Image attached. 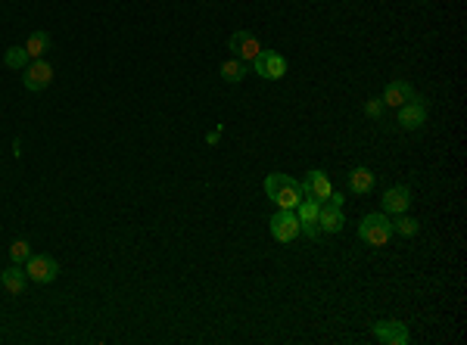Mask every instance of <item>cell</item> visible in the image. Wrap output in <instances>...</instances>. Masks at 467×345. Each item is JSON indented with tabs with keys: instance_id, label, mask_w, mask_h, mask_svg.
Masks as SVG:
<instances>
[{
	"instance_id": "cell-1",
	"label": "cell",
	"mask_w": 467,
	"mask_h": 345,
	"mask_svg": "<svg viewBox=\"0 0 467 345\" xmlns=\"http://www.w3.org/2000/svg\"><path fill=\"white\" fill-rule=\"evenodd\" d=\"M265 193L268 200L277 205V209H293L302 202V187L299 180L290 177V175H280V171H274V175L265 177Z\"/></svg>"
},
{
	"instance_id": "cell-2",
	"label": "cell",
	"mask_w": 467,
	"mask_h": 345,
	"mask_svg": "<svg viewBox=\"0 0 467 345\" xmlns=\"http://www.w3.org/2000/svg\"><path fill=\"white\" fill-rule=\"evenodd\" d=\"M389 237H393V224L384 212H374V215H364L361 224H359V240L368 246H386Z\"/></svg>"
},
{
	"instance_id": "cell-3",
	"label": "cell",
	"mask_w": 467,
	"mask_h": 345,
	"mask_svg": "<svg viewBox=\"0 0 467 345\" xmlns=\"http://www.w3.org/2000/svg\"><path fill=\"white\" fill-rule=\"evenodd\" d=\"M268 230H271V237L277 240V243H293L296 237L302 234V224H299V215H296L293 209H277L274 215H271V221H268Z\"/></svg>"
},
{
	"instance_id": "cell-4",
	"label": "cell",
	"mask_w": 467,
	"mask_h": 345,
	"mask_svg": "<svg viewBox=\"0 0 467 345\" xmlns=\"http://www.w3.org/2000/svg\"><path fill=\"white\" fill-rule=\"evenodd\" d=\"M252 68H256V75L259 78H265V81H280L287 75V59L274 53V50H262V53L252 59Z\"/></svg>"
},
{
	"instance_id": "cell-5",
	"label": "cell",
	"mask_w": 467,
	"mask_h": 345,
	"mask_svg": "<svg viewBox=\"0 0 467 345\" xmlns=\"http://www.w3.org/2000/svg\"><path fill=\"white\" fill-rule=\"evenodd\" d=\"M22 72H25L22 84H25V91H31V93H41L44 88H50V81H53V68H50V63H44V59H31Z\"/></svg>"
},
{
	"instance_id": "cell-6",
	"label": "cell",
	"mask_w": 467,
	"mask_h": 345,
	"mask_svg": "<svg viewBox=\"0 0 467 345\" xmlns=\"http://www.w3.org/2000/svg\"><path fill=\"white\" fill-rule=\"evenodd\" d=\"M25 274L35 283H53L59 277V264H56V258H50V255H29Z\"/></svg>"
},
{
	"instance_id": "cell-7",
	"label": "cell",
	"mask_w": 467,
	"mask_h": 345,
	"mask_svg": "<svg viewBox=\"0 0 467 345\" xmlns=\"http://www.w3.org/2000/svg\"><path fill=\"white\" fill-rule=\"evenodd\" d=\"M227 50H231L237 59H243V63H252V59L262 53V44H259L256 34H250V31H234L231 38H227Z\"/></svg>"
},
{
	"instance_id": "cell-8",
	"label": "cell",
	"mask_w": 467,
	"mask_h": 345,
	"mask_svg": "<svg viewBox=\"0 0 467 345\" xmlns=\"http://www.w3.org/2000/svg\"><path fill=\"white\" fill-rule=\"evenodd\" d=\"M399 125L405 128V131H418V128L427 125V103L411 97L405 106H399Z\"/></svg>"
},
{
	"instance_id": "cell-9",
	"label": "cell",
	"mask_w": 467,
	"mask_h": 345,
	"mask_svg": "<svg viewBox=\"0 0 467 345\" xmlns=\"http://www.w3.org/2000/svg\"><path fill=\"white\" fill-rule=\"evenodd\" d=\"M318 209H321V202L312 200V196H302V202L296 205V215H299V224H302V237H309V240L321 237V230H318Z\"/></svg>"
},
{
	"instance_id": "cell-10",
	"label": "cell",
	"mask_w": 467,
	"mask_h": 345,
	"mask_svg": "<svg viewBox=\"0 0 467 345\" xmlns=\"http://www.w3.org/2000/svg\"><path fill=\"white\" fill-rule=\"evenodd\" d=\"M299 187H302V196H312V200H318V202H327V196L334 193V184H330V177L321 168L309 171Z\"/></svg>"
},
{
	"instance_id": "cell-11",
	"label": "cell",
	"mask_w": 467,
	"mask_h": 345,
	"mask_svg": "<svg viewBox=\"0 0 467 345\" xmlns=\"http://www.w3.org/2000/svg\"><path fill=\"white\" fill-rule=\"evenodd\" d=\"M374 339L384 345H405L409 342V330L399 321H380V324H374Z\"/></svg>"
},
{
	"instance_id": "cell-12",
	"label": "cell",
	"mask_w": 467,
	"mask_h": 345,
	"mask_svg": "<svg viewBox=\"0 0 467 345\" xmlns=\"http://www.w3.org/2000/svg\"><path fill=\"white\" fill-rule=\"evenodd\" d=\"M380 202H384L386 215H402V212L411 209V190L409 187H389Z\"/></svg>"
},
{
	"instance_id": "cell-13",
	"label": "cell",
	"mask_w": 467,
	"mask_h": 345,
	"mask_svg": "<svg viewBox=\"0 0 467 345\" xmlns=\"http://www.w3.org/2000/svg\"><path fill=\"white\" fill-rule=\"evenodd\" d=\"M343 224H346L343 209H337V205H330V202H321V209H318V230H324V234H339Z\"/></svg>"
},
{
	"instance_id": "cell-14",
	"label": "cell",
	"mask_w": 467,
	"mask_h": 345,
	"mask_svg": "<svg viewBox=\"0 0 467 345\" xmlns=\"http://www.w3.org/2000/svg\"><path fill=\"white\" fill-rule=\"evenodd\" d=\"M411 97H414V88H411L409 81H389L380 100H384L386 109H399V106H405Z\"/></svg>"
},
{
	"instance_id": "cell-15",
	"label": "cell",
	"mask_w": 467,
	"mask_h": 345,
	"mask_svg": "<svg viewBox=\"0 0 467 345\" xmlns=\"http://www.w3.org/2000/svg\"><path fill=\"white\" fill-rule=\"evenodd\" d=\"M25 280H29L25 264H10L6 271H0V287L10 292V296H22V292H25Z\"/></svg>"
},
{
	"instance_id": "cell-16",
	"label": "cell",
	"mask_w": 467,
	"mask_h": 345,
	"mask_svg": "<svg viewBox=\"0 0 467 345\" xmlns=\"http://www.w3.org/2000/svg\"><path fill=\"white\" fill-rule=\"evenodd\" d=\"M374 184H377V175H374L371 168H364V165H359L349 175V190L355 196H368L371 190H374Z\"/></svg>"
},
{
	"instance_id": "cell-17",
	"label": "cell",
	"mask_w": 467,
	"mask_h": 345,
	"mask_svg": "<svg viewBox=\"0 0 467 345\" xmlns=\"http://www.w3.org/2000/svg\"><path fill=\"white\" fill-rule=\"evenodd\" d=\"M218 72H222V78H225L227 84H240L246 75H250V63H243V59L234 56V59H225Z\"/></svg>"
},
{
	"instance_id": "cell-18",
	"label": "cell",
	"mask_w": 467,
	"mask_h": 345,
	"mask_svg": "<svg viewBox=\"0 0 467 345\" xmlns=\"http://www.w3.org/2000/svg\"><path fill=\"white\" fill-rule=\"evenodd\" d=\"M50 50V34L47 31H31L29 34V44H25V53L29 59H41Z\"/></svg>"
},
{
	"instance_id": "cell-19",
	"label": "cell",
	"mask_w": 467,
	"mask_h": 345,
	"mask_svg": "<svg viewBox=\"0 0 467 345\" xmlns=\"http://www.w3.org/2000/svg\"><path fill=\"white\" fill-rule=\"evenodd\" d=\"M393 234H399V237H414L418 234V227H421V221L418 218H411V215H393Z\"/></svg>"
},
{
	"instance_id": "cell-20",
	"label": "cell",
	"mask_w": 467,
	"mask_h": 345,
	"mask_svg": "<svg viewBox=\"0 0 467 345\" xmlns=\"http://www.w3.org/2000/svg\"><path fill=\"white\" fill-rule=\"evenodd\" d=\"M4 66L22 72V68L29 66V53H25V47H10V50H6V53H4Z\"/></svg>"
},
{
	"instance_id": "cell-21",
	"label": "cell",
	"mask_w": 467,
	"mask_h": 345,
	"mask_svg": "<svg viewBox=\"0 0 467 345\" xmlns=\"http://www.w3.org/2000/svg\"><path fill=\"white\" fill-rule=\"evenodd\" d=\"M29 255H31L29 240H16V243L10 246V258H13V264H25V262H29Z\"/></svg>"
},
{
	"instance_id": "cell-22",
	"label": "cell",
	"mask_w": 467,
	"mask_h": 345,
	"mask_svg": "<svg viewBox=\"0 0 467 345\" xmlns=\"http://www.w3.org/2000/svg\"><path fill=\"white\" fill-rule=\"evenodd\" d=\"M384 100H368V103H364V115H371V118H380V115H384Z\"/></svg>"
},
{
	"instance_id": "cell-23",
	"label": "cell",
	"mask_w": 467,
	"mask_h": 345,
	"mask_svg": "<svg viewBox=\"0 0 467 345\" xmlns=\"http://www.w3.org/2000/svg\"><path fill=\"white\" fill-rule=\"evenodd\" d=\"M327 202H330V205H337V209H343V202H346V196H343V193H337V190H334V193H330V196H327Z\"/></svg>"
},
{
	"instance_id": "cell-24",
	"label": "cell",
	"mask_w": 467,
	"mask_h": 345,
	"mask_svg": "<svg viewBox=\"0 0 467 345\" xmlns=\"http://www.w3.org/2000/svg\"><path fill=\"white\" fill-rule=\"evenodd\" d=\"M218 134H222V128H218V131H212V134H209V137H206V140H209V143H212V146H215V143H218Z\"/></svg>"
}]
</instances>
